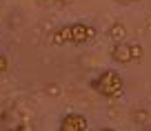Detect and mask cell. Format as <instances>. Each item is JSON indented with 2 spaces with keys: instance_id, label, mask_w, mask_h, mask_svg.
<instances>
[{
  "instance_id": "obj_4",
  "label": "cell",
  "mask_w": 151,
  "mask_h": 131,
  "mask_svg": "<svg viewBox=\"0 0 151 131\" xmlns=\"http://www.w3.org/2000/svg\"><path fill=\"white\" fill-rule=\"evenodd\" d=\"M111 60L118 65H131L133 56H131V45L129 42H118L111 47Z\"/></svg>"
},
{
  "instance_id": "obj_5",
  "label": "cell",
  "mask_w": 151,
  "mask_h": 131,
  "mask_svg": "<svg viewBox=\"0 0 151 131\" xmlns=\"http://www.w3.org/2000/svg\"><path fill=\"white\" fill-rule=\"evenodd\" d=\"M51 42L56 45V47H62V45L71 42V24H62V27H58L56 31L51 33Z\"/></svg>"
},
{
  "instance_id": "obj_1",
  "label": "cell",
  "mask_w": 151,
  "mask_h": 131,
  "mask_svg": "<svg viewBox=\"0 0 151 131\" xmlns=\"http://www.w3.org/2000/svg\"><path fill=\"white\" fill-rule=\"evenodd\" d=\"M93 91H98L104 98H120L124 94V78L116 69H102L93 80H91Z\"/></svg>"
},
{
  "instance_id": "obj_8",
  "label": "cell",
  "mask_w": 151,
  "mask_h": 131,
  "mask_svg": "<svg viewBox=\"0 0 151 131\" xmlns=\"http://www.w3.org/2000/svg\"><path fill=\"white\" fill-rule=\"evenodd\" d=\"M5 71H9V58L0 53V73H5Z\"/></svg>"
},
{
  "instance_id": "obj_11",
  "label": "cell",
  "mask_w": 151,
  "mask_h": 131,
  "mask_svg": "<svg viewBox=\"0 0 151 131\" xmlns=\"http://www.w3.org/2000/svg\"><path fill=\"white\" fill-rule=\"evenodd\" d=\"M100 131H116V129H109V127H107V129H100Z\"/></svg>"
},
{
  "instance_id": "obj_9",
  "label": "cell",
  "mask_w": 151,
  "mask_h": 131,
  "mask_svg": "<svg viewBox=\"0 0 151 131\" xmlns=\"http://www.w3.org/2000/svg\"><path fill=\"white\" fill-rule=\"evenodd\" d=\"M60 2L62 5H69V2H73V0H60Z\"/></svg>"
},
{
  "instance_id": "obj_3",
  "label": "cell",
  "mask_w": 151,
  "mask_h": 131,
  "mask_svg": "<svg viewBox=\"0 0 151 131\" xmlns=\"http://www.w3.org/2000/svg\"><path fill=\"white\" fill-rule=\"evenodd\" d=\"M58 131H89V120H87L82 113L71 111V113H67V116H62Z\"/></svg>"
},
{
  "instance_id": "obj_10",
  "label": "cell",
  "mask_w": 151,
  "mask_h": 131,
  "mask_svg": "<svg viewBox=\"0 0 151 131\" xmlns=\"http://www.w3.org/2000/svg\"><path fill=\"white\" fill-rule=\"evenodd\" d=\"M122 2H140V0H122Z\"/></svg>"
},
{
  "instance_id": "obj_7",
  "label": "cell",
  "mask_w": 151,
  "mask_h": 131,
  "mask_svg": "<svg viewBox=\"0 0 151 131\" xmlns=\"http://www.w3.org/2000/svg\"><path fill=\"white\" fill-rule=\"evenodd\" d=\"M131 56H133V62L142 60V56H145V49H142V45L133 42V45H131Z\"/></svg>"
},
{
  "instance_id": "obj_12",
  "label": "cell",
  "mask_w": 151,
  "mask_h": 131,
  "mask_svg": "<svg viewBox=\"0 0 151 131\" xmlns=\"http://www.w3.org/2000/svg\"><path fill=\"white\" fill-rule=\"evenodd\" d=\"M149 131H151V129H149Z\"/></svg>"
},
{
  "instance_id": "obj_2",
  "label": "cell",
  "mask_w": 151,
  "mask_h": 131,
  "mask_svg": "<svg viewBox=\"0 0 151 131\" xmlns=\"http://www.w3.org/2000/svg\"><path fill=\"white\" fill-rule=\"evenodd\" d=\"M96 36H98V31L91 24H85V22L71 24V45H89Z\"/></svg>"
},
{
  "instance_id": "obj_6",
  "label": "cell",
  "mask_w": 151,
  "mask_h": 131,
  "mask_svg": "<svg viewBox=\"0 0 151 131\" xmlns=\"http://www.w3.org/2000/svg\"><path fill=\"white\" fill-rule=\"evenodd\" d=\"M107 36H109V40H113V45L124 42V38H127V27H124L122 22H113L111 27L107 29Z\"/></svg>"
}]
</instances>
